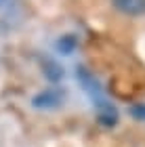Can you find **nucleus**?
<instances>
[{
    "instance_id": "obj_1",
    "label": "nucleus",
    "mask_w": 145,
    "mask_h": 147,
    "mask_svg": "<svg viewBox=\"0 0 145 147\" xmlns=\"http://www.w3.org/2000/svg\"><path fill=\"white\" fill-rule=\"evenodd\" d=\"M61 99H63V92L59 88H47V90H42L40 95H36L32 103H34V107H38V109H51V107H57V105L61 103Z\"/></svg>"
},
{
    "instance_id": "obj_2",
    "label": "nucleus",
    "mask_w": 145,
    "mask_h": 147,
    "mask_svg": "<svg viewBox=\"0 0 145 147\" xmlns=\"http://www.w3.org/2000/svg\"><path fill=\"white\" fill-rule=\"evenodd\" d=\"M111 4H114V9L130 17L145 15V0H111Z\"/></svg>"
},
{
    "instance_id": "obj_3",
    "label": "nucleus",
    "mask_w": 145,
    "mask_h": 147,
    "mask_svg": "<svg viewBox=\"0 0 145 147\" xmlns=\"http://www.w3.org/2000/svg\"><path fill=\"white\" fill-rule=\"evenodd\" d=\"M57 49L63 53V55H71V51L76 49V38L74 36H63L57 42Z\"/></svg>"
},
{
    "instance_id": "obj_4",
    "label": "nucleus",
    "mask_w": 145,
    "mask_h": 147,
    "mask_svg": "<svg viewBox=\"0 0 145 147\" xmlns=\"http://www.w3.org/2000/svg\"><path fill=\"white\" fill-rule=\"evenodd\" d=\"M130 113H133L135 118H139V120H145V103H141V105H135V107L130 109Z\"/></svg>"
},
{
    "instance_id": "obj_5",
    "label": "nucleus",
    "mask_w": 145,
    "mask_h": 147,
    "mask_svg": "<svg viewBox=\"0 0 145 147\" xmlns=\"http://www.w3.org/2000/svg\"><path fill=\"white\" fill-rule=\"evenodd\" d=\"M4 2H6V0H0V4H4Z\"/></svg>"
}]
</instances>
